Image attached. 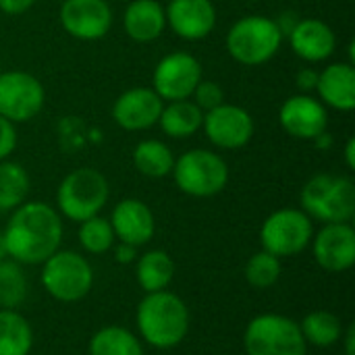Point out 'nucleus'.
<instances>
[{
    "mask_svg": "<svg viewBox=\"0 0 355 355\" xmlns=\"http://www.w3.org/2000/svg\"><path fill=\"white\" fill-rule=\"evenodd\" d=\"M2 235L10 260L35 266L58 252L62 220L58 210L46 202H23L12 210Z\"/></svg>",
    "mask_w": 355,
    "mask_h": 355,
    "instance_id": "f257e3e1",
    "label": "nucleus"
},
{
    "mask_svg": "<svg viewBox=\"0 0 355 355\" xmlns=\"http://www.w3.org/2000/svg\"><path fill=\"white\" fill-rule=\"evenodd\" d=\"M141 339L156 349H173L189 333V310L185 302L171 291L146 293L135 314Z\"/></svg>",
    "mask_w": 355,
    "mask_h": 355,
    "instance_id": "f03ea898",
    "label": "nucleus"
},
{
    "mask_svg": "<svg viewBox=\"0 0 355 355\" xmlns=\"http://www.w3.org/2000/svg\"><path fill=\"white\" fill-rule=\"evenodd\" d=\"M300 208L324 225L352 223L355 216V183L352 177L318 173L306 181L300 193Z\"/></svg>",
    "mask_w": 355,
    "mask_h": 355,
    "instance_id": "7ed1b4c3",
    "label": "nucleus"
},
{
    "mask_svg": "<svg viewBox=\"0 0 355 355\" xmlns=\"http://www.w3.org/2000/svg\"><path fill=\"white\" fill-rule=\"evenodd\" d=\"M279 23L266 15H245L227 31V52L243 67H260L277 56L283 46Z\"/></svg>",
    "mask_w": 355,
    "mask_h": 355,
    "instance_id": "20e7f679",
    "label": "nucleus"
},
{
    "mask_svg": "<svg viewBox=\"0 0 355 355\" xmlns=\"http://www.w3.org/2000/svg\"><path fill=\"white\" fill-rule=\"evenodd\" d=\"M110 198L108 179L89 166L71 171L56 189L58 214L69 220L83 223L92 216H98Z\"/></svg>",
    "mask_w": 355,
    "mask_h": 355,
    "instance_id": "39448f33",
    "label": "nucleus"
},
{
    "mask_svg": "<svg viewBox=\"0 0 355 355\" xmlns=\"http://www.w3.org/2000/svg\"><path fill=\"white\" fill-rule=\"evenodd\" d=\"M171 175L175 185L191 198H214L229 183V166L225 158L204 148L187 150L175 158Z\"/></svg>",
    "mask_w": 355,
    "mask_h": 355,
    "instance_id": "423d86ee",
    "label": "nucleus"
},
{
    "mask_svg": "<svg viewBox=\"0 0 355 355\" xmlns=\"http://www.w3.org/2000/svg\"><path fill=\"white\" fill-rule=\"evenodd\" d=\"M248 355H306L308 343L300 322L283 314H260L250 320L243 335Z\"/></svg>",
    "mask_w": 355,
    "mask_h": 355,
    "instance_id": "0eeeda50",
    "label": "nucleus"
},
{
    "mask_svg": "<svg viewBox=\"0 0 355 355\" xmlns=\"http://www.w3.org/2000/svg\"><path fill=\"white\" fill-rule=\"evenodd\" d=\"M42 285L58 302H79L92 291L94 270L81 254L58 250L42 262Z\"/></svg>",
    "mask_w": 355,
    "mask_h": 355,
    "instance_id": "6e6552de",
    "label": "nucleus"
},
{
    "mask_svg": "<svg viewBox=\"0 0 355 355\" xmlns=\"http://www.w3.org/2000/svg\"><path fill=\"white\" fill-rule=\"evenodd\" d=\"M314 237L312 218L302 208H281L266 216L260 229L262 250L277 258L302 254Z\"/></svg>",
    "mask_w": 355,
    "mask_h": 355,
    "instance_id": "1a4fd4ad",
    "label": "nucleus"
},
{
    "mask_svg": "<svg viewBox=\"0 0 355 355\" xmlns=\"http://www.w3.org/2000/svg\"><path fill=\"white\" fill-rule=\"evenodd\" d=\"M46 104V89L42 81L25 71L0 73V116L17 123H29Z\"/></svg>",
    "mask_w": 355,
    "mask_h": 355,
    "instance_id": "9d476101",
    "label": "nucleus"
},
{
    "mask_svg": "<svg viewBox=\"0 0 355 355\" xmlns=\"http://www.w3.org/2000/svg\"><path fill=\"white\" fill-rule=\"evenodd\" d=\"M204 79L202 62L189 52H171L158 60L152 73V89L164 100H187Z\"/></svg>",
    "mask_w": 355,
    "mask_h": 355,
    "instance_id": "9b49d317",
    "label": "nucleus"
},
{
    "mask_svg": "<svg viewBox=\"0 0 355 355\" xmlns=\"http://www.w3.org/2000/svg\"><path fill=\"white\" fill-rule=\"evenodd\" d=\"M202 129L214 148L241 150L252 141L256 133V123L245 108L225 102L214 110L204 112Z\"/></svg>",
    "mask_w": 355,
    "mask_h": 355,
    "instance_id": "f8f14e48",
    "label": "nucleus"
},
{
    "mask_svg": "<svg viewBox=\"0 0 355 355\" xmlns=\"http://www.w3.org/2000/svg\"><path fill=\"white\" fill-rule=\"evenodd\" d=\"M58 19L71 37L98 42L110 31L114 15L106 0H62Z\"/></svg>",
    "mask_w": 355,
    "mask_h": 355,
    "instance_id": "ddd939ff",
    "label": "nucleus"
},
{
    "mask_svg": "<svg viewBox=\"0 0 355 355\" xmlns=\"http://www.w3.org/2000/svg\"><path fill=\"white\" fill-rule=\"evenodd\" d=\"M279 125L289 137L314 141L329 127V108L312 94H295L281 104Z\"/></svg>",
    "mask_w": 355,
    "mask_h": 355,
    "instance_id": "4468645a",
    "label": "nucleus"
},
{
    "mask_svg": "<svg viewBox=\"0 0 355 355\" xmlns=\"http://www.w3.org/2000/svg\"><path fill=\"white\" fill-rule=\"evenodd\" d=\"M312 254L327 272H345L355 264V231L352 223H329L314 233Z\"/></svg>",
    "mask_w": 355,
    "mask_h": 355,
    "instance_id": "2eb2a0df",
    "label": "nucleus"
},
{
    "mask_svg": "<svg viewBox=\"0 0 355 355\" xmlns=\"http://www.w3.org/2000/svg\"><path fill=\"white\" fill-rule=\"evenodd\" d=\"M164 100L152 87H131L112 104V121L125 131H146L158 125Z\"/></svg>",
    "mask_w": 355,
    "mask_h": 355,
    "instance_id": "dca6fc26",
    "label": "nucleus"
},
{
    "mask_svg": "<svg viewBox=\"0 0 355 355\" xmlns=\"http://www.w3.org/2000/svg\"><path fill=\"white\" fill-rule=\"evenodd\" d=\"M166 27L185 42H200L216 27V6L212 0H171L164 6Z\"/></svg>",
    "mask_w": 355,
    "mask_h": 355,
    "instance_id": "f3484780",
    "label": "nucleus"
},
{
    "mask_svg": "<svg viewBox=\"0 0 355 355\" xmlns=\"http://www.w3.org/2000/svg\"><path fill=\"white\" fill-rule=\"evenodd\" d=\"M110 225L114 231V237L123 243L141 248L152 241L156 233V218L152 208L135 198L121 200L110 214Z\"/></svg>",
    "mask_w": 355,
    "mask_h": 355,
    "instance_id": "a211bd4d",
    "label": "nucleus"
},
{
    "mask_svg": "<svg viewBox=\"0 0 355 355\" xmlns=\"http://www.w3.org/2000/svg\"><path fill=\"white\" fill-rule=\"evenodd\" d=\"M287 35L295 56L312 64L331 58L337 50V35L333 27L314 17L297 19Z\"/></svg>",
    "mask_w": 355,
    "mask_h": 355,
    "instance_id": "6ab92c4d",
    "label": "nucleus"
},
{
    "mask_svg": "<svg viewBox=\"0 0 355 355\" xmlns=\"http://www.w3.org/2000/svg\"><path fill=\"white\" fill-rule=\"evenodd\" d=\"M316 98L333 110L349 112L355 108V64L349 60L331 62L318 71Z\"/></svg>",
    "mask_w": 355,
    "mask_h": 355,
    "instance_id": "aec40b11",
    "label": "nucleus"
},
{
    "mask_svg": "<svg viewBox=\"0 0 355 355\" xmlns=\"http://www.w3.org/2000/svg\"><path fill=\"white\" fill-rule=\"evenodd\" d=\"M123 27L133 42H156L166 29L164 6L158 0H131L123 12Z\"/></svg>",
    "mask_w": 355,
    "mask_h": 355,
    "instance_id": "412c9836",
    "label": "nucleus"
},
{
    "mask_svg": "<svg viewBox=\"0 0 355 355\" xmlns=\"http://www.w3.org/2000/svg\"><path fill=\"white\" fill-rule=\"evenodd\" d=\"M202 123H204V112L191 98L164 102L158 119V125L164 131V135L173 139H187L196 135L202 129Z\"/></svg>",
    "mask_w": 355,
    "mask_h": 355,
    "instance_id": "4be33fe9",
    "label": "nucleus"
},
{
    "mask_svg": "<svg viewBox=\"0 0 355 355\" xmlns=\"http://www.w3.org/2000/svg\"><path fill=\"white\" fill-rule=\"evenodd\" d=\"M175 262L164 250H150L139 256L135 266V279L146 293L164 291L173 283Z\"/></svg>",
    "mask_w": 355,
    "mask_h": 355,
    "instance_id": "5701e85b",
    "label": "nucleus"
},
{
    "mask_svg": "<svg viewBox=\"0 0 355 355\" xmlns=\"http://www.w3.org/2000/svg\"><path fill=\"white\" fill-rule=\"evenodd\" d=\"M133 166L148 179H164L175 166L173 150L160 139H141L131 154Z\"/></svg>",
    "mask_w": 355,
    "mask_h": 355,
    "instance_id": "b1692460",
    "label": "nucleus"
},
{
    "mask_svg": "<svg viewBox=\"0 0 355 355\" xmlns=\"http://www.w3.org/2000/svg\"><path fill=\"white\" fill-rule=\"evenodd\" d=\"M33 331L17 310L0 308V355H29Z\"/></svg>",
    "mask_w": 355,
    "mask_h": 355,
    "instance_id": "393cba45",
    "label": "nucleus"
},
{
    "mask_svg": "<svg viewBox=\"0 0 355 355\" xmlns=\"http://www.w3.org/2000/svg\"><path fill=\"white\" fill-rule=\"evenodd\" d=\"M29 175L23 164L12 160H0V212H12L29 196Z\"/></svg>",
    "mask_w": 355,
    "mask_h": 355,
    "instance_id": "a878e982",
    "label": "nucleus"
},
{
    "mask_svg": "<svg viewBox=\"0 0 355 355\" xmlns=\"http://www.w3.org/2000/svg\"><path fill=\"white\" fill-rule=\"evenodd\" d=\"M302 335L306 343L316 345V347H333L337 341L343 339V327L337 314L329 310H316L310 312L302 322H300Z\"/></svg>",
    "mask_w": 355,
    "mask_h": 355,
    "instance_id": "bb28decb",
    "label": "nucleus"
},
{
    "mask_svg": "<svg viewBox=\"0 0 355 355\" xmlns=\"http://www.w3.org/2000/svg\"><path fill=\"white\" fill-rule=\"evenodd\" d=\"M89 355H144V347L131 331L112 324L92 337Z\"/></svg>",
    "mask_w": 355,
    "mask_h": 355,
    "instance_id": "cd10ccee",
    "label": "nucleus"
},
{
    "mask_svg": "<svg viewBox=\"0 0 355 355\" xmlns=\"http://www.w3.org/2000/svg\"><path fill=\"white\" fill-rule=\"evenodd\" d=\"M79 243L81 248L87 252V254H94V256H100V254H106L108 250L114 248V231H112V225L108 218L104 216H92L83 223H79Z\"/></svg>",
    "mask_w": 355,
    "mask_h": 355,
    "instance_id": "c85d7f7f",
    "label": "nucleus"
},
{
    "mask_svg": "<svg viewBox=\"0 0 355 355\" xmlns=\"http://www.w3.org/2000/svg\"><path fill=\"white\" fill-rule=\"evenodd\" d=\"M27 297V279L15 260L0 262V308L15 310Z\"/></svg>",
    "mask_w": 355,
    "mask_h": 355,
    "instance_id": "c756f323",
    "label": "nucleus"
},
{
    "mask_svg": "<svg viewBox=\"0 0 355 355\" xmlns=\"http://www.w3.org/2000/svg\"><path fill=\"white\" fill-rule=\"evenodd\" d=\"M281 272H283L281 258H277L264 250L254 254L245 264V281L254 289H268V287L277 285V281L281 279Z\"/></svg>",
    "mask_w": 355,
    "mask_h": 355,
    "instance_id": "7c9ffc66",
    "label": "nucleus"
},
{
    "mask_svg": "<svg viewBox=\"0 0 355 355\" xmlns=\"http://www.w3.org/2000/svg\"><path fill=\"white\" fill-rule=\"evenodd\" d=\"M191 100L200 106L202 112H208V110H214L216 106L225 104V89L212 79H202L193 89Z\"/></svg>",
    "mask_w": 355,
    "mask_h": 355,
    "instance_id": "2f4dec72",
    "label": "nucleus"
},
{
    "mask_svg": "<svg viewBox=\"0 0 355 355\" xmlns=\"http://www.w3.org/2000/svg\"><path fill=\"white\" fill-rule=\"evenodd\" d=\"M17 148V129L10 121L0 116V160H6Z\"/></svg>",
    "mask_w": 355,
    "mask_h": 355,
    "instance_id": "473e14b6",
    "label": "nucleus"
},
{
    "mask_svg": "<svg viewBox=\"0 0 355 355\" xmlns=\"http://www.w3.org/2000/svg\"><path fill=\"white\" fill-rule=\"evenodd\" d=\"M316 83H318V71L312 67H304L295 75V85H297L300 94H312L316 89Z\"/></svg>",
    "mask_w": 355,
    "mask_h": 355,
    "instance_id": "72a5a7b5",
    "label": "nucleus"
},
{
    "mask_svg": "<svg viewBox=\"0 0 355 355\" xmlns=\"http://www.w3.org/2000/svg\"><path fill=\"white\" fill-rule=\"evenodd\" d=\"M37 0H0V10L4 15H10V17H17V15H23L27 12Z\"/></svg>",
    "mask_w": 355,
    "mask_h": 355,
    "instance_id": "f704fd0d",
    "label": "nucleus"
},
{
    "mask_svg": "<svg viewBox=\"0 0 355 355\" xmlns=\"http://www.w3.org/2000/svg\"><path fill=\"white\" fill-rule=\"evenodd\" d=\"M135 258H137V248L119 241V245L114 248V260H116L119 264H131Z\"/></svg>",
    "mask_w": 355,
    "mask_h": 355,
    "instance_id": "c9c22d12",
    "label": "nucleus"
},
{
    "mask_svg": "<svg viewBox=\"0 0 355 355\" xmlns=\"http://www.w3.org/2000/svg\"><path fill=\"white\" fill-rule=\"evenodd\" d=\"M343 156H345V164L349 171H355V139L349 137L345 141V148H343Z\"/></svg>",
    "mask_w": 355,
    "mask_h": 355,
    "instance_id": "e433bc0d",
    "label": "nucleus"
},
{
    "mask_svg": "<svg viewBox=\"0 0 355 355\" xmlns=\"http://www.w3.org/2000/svg\"><path fill=\"white\" fill-rule=\"evenodd\" d=\"M345 355H355V327L352 324L345 333Z\"/></svg>",
    "mask_w": 355,
    "mask_h": 355,
    "instance_id": "4c0bfd02",
    "label": "nucleus"
},
{
    "mask_svg": "<svg viewBox=\"0 0 355 355\" xmlns=\"http://www.w3.org/2000/svg\"><path fill=\"white\" fill-rule=\"evenodd\" d=\"M8 258V252H6V243H4V235L0 233V262Z\"/></svg>",
    "mask_w": 355,
    "mask_h": 355,
    "instance_id": "58836bf2",
    "label": "nucleus"
},
{
    "mask_svg": "<svg viewBox=\"0 0 355 355\" xmlns=\"http://www.w3.org/2000/svg\"><path fill=\"white\" fill-rule=\"evenodd\" d=\"M0 73H2V62H0Z\"/></svg>",
    "mask_w": 355,
    "mask_h": 355,
    "instance_id": "ea45409f",
    "label": "nucleus"
}]
</instances>
